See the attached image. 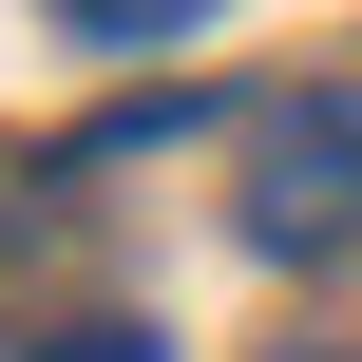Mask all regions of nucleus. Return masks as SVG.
Wrapping results in <instances>:
<instances>
[{
	"instance_id": "1",
	"label": "nucleus",
	"mask_w": 362,
	"mask_h": 362,
	"mask_svg": "<svg viewBox=\"0 0 362 362\" xmlns=\"http://www.w3.org/2000/svg\"><path fill=\"white\" fill-rule=\"evenodd\" d=\"M362 229V76H305V95H267L248 115V248H344Z\"/></svg>"
},
{
	"instance_id": "2",
	"label": "nucleus",
	"mask_w": 362,
	"mask_h": 362,
	"mask_svg": "<svg viewBox=\"0 0 362 362\" xmlns=\"http://www.w3.org/2000/svg\"><path fill=\"white\" fill-rule=\"evenodd\" d=\"M57 19H76V38H191L210 0H57Z\"/></svg>"
},
{
	"instance_id": "3",
	"label": "nucleus",
	"mask_w": 362,
	"mask_h": 362,
	"mask_svg": "<svg viewBox=\"0 0 362 362\" xmlns=\"http://www.w3.org/2000/svg\"><path fill=\"white\" fill-rule=\"evenodd\" d=\"M38 362H153V325H76V344H38Z\"/></svg>"
}]
</instances>
